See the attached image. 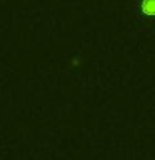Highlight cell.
Here are the masks:
<instances>
[{
  "label": "cell",
  "mask_w": 155,
  "mask_h": 160,
  "mask_svg": "<svg viewBox=\"0 0 155 160\" xmlns=\"http://www.w3.org/2000/svg\"><path fill=\"white\" fill-rule=\"evenodd\" d=\"M142 12L148 17L155 15V0H142Z\"/></svg>",
  "instance_id": "obj_1"
}]
</instances>
